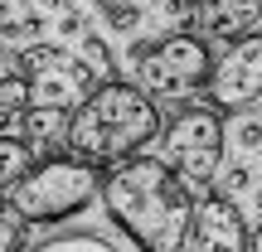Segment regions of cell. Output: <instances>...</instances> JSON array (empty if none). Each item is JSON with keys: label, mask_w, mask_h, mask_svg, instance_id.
<instances>
[{"label": "cell", "mask_w": 262, "mask_h": 252, "mask_svg": "<svg viewBox=\"0 0 262 252\" xmlns=\"http://www.w3.org/2000/svg\"><path fill=\"white\" fill-rule=\"evenodd\" d=\"M97 199H102L112 228L136 252H185L194 199H189V185L160 155H131L122 165L102 170Z\"/></svg>", "instance_id": "1"}, {"label": "cell", "mask_w": 262, "mask_h": 252, "mask_svg": "<svg viewBox=\"0 0 262 252\" xmlns=\"http://www.w3.org/2000/svg\"><path fill=\"white\" fill-rule=\"evenodd\" d=\"M160 136V107L131 83H102L68 117V150L97 170L131 160L146 141Z\"/></svg>", "instance_id": "2"}, {"label": "cell", "mask_w": 262, "mask_h": 252, "mask_svg": "<svg viewBox=\"0 0 262 252\" xmlns=\"http://www.w3.org/2000/svg\"><path fill=\"white\" fill-rule=\"evenodd\" d=\"M97 189H102L97 165H88L78 155H54V160H39L5 199L19 223H63L93 204Z\"/></svg>", "instance_id": "3"}, {"label": "cell", "mask_w": 262, "mask_h": 252, "mask_svg": "<svg viewBox=\"0 0 262 252\" xmlns=\"http://www.w3.org/2000/svg\"><path fill=\"white\" fill-rule=\"evenodd\" d=\"M131 63H136L141 93L150 102L156 97L160 102H189V97L209 93V73H214L204 34H189V29H175L165 39H136Z\"/></svg>", "instance_id": "4"}, {"label": "cell", "mask_w": 262, "mask_h": 252, "mask_svg": "<svg viewBox=\"0 0 262 252\" xmlns=\"http://www.w3.org/2000/svg\"><path fill=\"white\" fill-rule=\"evenodd\" d=\"M19 73L29 83V107H49V112H78L97 93V73L58 44H29L19 54Z\"/></svg>", "instance_id": "5"}, {"label": "cell", "mask_w": 262, "mask_h": 252, "mask_svg": "<svg viewBox=\"0 0 262 252\" xmlns=\"http://www.w3.org/2000/svg\"><path fill=\"white\" fill-rule=\"evenodd\" d=\"M160 160L185 185H209L219 175V160H224V117L209 102L185 107L160 136Z\"/></svg>", "instance_id": "6"}, {"label": "cell", "mask_w": 262, "mask_h": 252, "mask_svg": "<svg viewBox=\"0 0 262 252\" xmlns=\"http://www.w3.org/2000/svg\"><path fill=\"white\" fill-rule=\"evenodd\" d=\"M262 97V34H243L224 49L209 73V107L214 112H243Z\"/></svg>", "instance_id": "7"}, {"label": "cell", "mask_w": 262, "mask_h": 252, "mask_svg": "<svg viewBox=\"0 0 262 252\" xmlns=\"http://www.w3.org/2000/svg\"><path fill=\"white\" fill-rule=\"evenodd\" d=\"M248 218L233 199L209 194L194 204V223H189V252H248Z\"/></svg>", "instance_id": "8"}, {"label": "cell", "mask_w": 262, "mask_h": 252, "mask_svg": "<svg viewBox=\"0 0 262 252\" xmlns=\"http://www.w3.org/2000/svg\"><path fill=\"white\" fill-rule=\"evenodd\" d=\"M262 19V0H199L194 25L204 39H243Z\"/></svg>", "instance_id": "9"}, {"label": "cell", "mask_w": 262, "mask_h": 252, "mask_svg": "<svg viewBox=\"0 0 262 252\" xmlns=\"http://www.w3.org/2000/svg\"><path fill=\"white\" fill-rule=\"evenodd\" d=\"M34 170V146L25 136H0V189H15Z\"/></svg>", "instance_id": "10"}, {"label": "cell", "mask_w": 262, "mask_h": 252, "mask_svg": "<svg viewBox=\"0 0 262 252\" xmlns=\"http://www.w3.org/2000/svg\"><path fill=\"white\" fill-rule=\"evenodd\" d=\"M29 112V83L25 73H10V68H0V136H5V126H15L19 117Z\"/></svg>", "instance_id": "11"}, {"label": "cell", "mask_w": 262, "mask_h": 252, "mask_svg": "<svg viewBox=\"0 0 262 252\" xmlns=\"http://www.w3.org/2000/svg\"><path fill=\"white\" fill-rule=\"evenodd\" d=\"M19 126H25V141H29V146H54L58 136L68 141L63 112H49V107H29V112L19 117Z\"/></svg>", "instance_id": "12"}, {"label": "cell", "mask_w": 262, "mask_h": 252, "mask_svg": "<svg viewBox=\"0 0 262 252\" xmlns=\"http://www.w3.org/2000/svg\"><path fill=\"white\" fill-rule=\"evenodd\" d=\"M29 252H122V247H112L97 233H58V238H49V243H39Z\"/></svg>", "instance_id": "13"}, {"label": "cell", "mask_w": 262, "mask_h": 252, "mask_svg": "<svg viewBox=\"0 0 262 252\" xmlns=\"http://www.w3.org/2000/svg\"><path fill=\"white\" fill-rule=\"evenodd\" d=\"M83 63L93 68V73L112 78V54H107V44H102L97 34H83Z\"/></svg>", "instance_id": "14"}, {"label": "cell", "mask_w": 262, "mask_h": 252, "mask_svg": "<svg viewBox=\"0 0 262 252\" xmlns=\"http://www.w3.org/2000/svg\"><path fill=\"white\" fill-rule=\"evenodd\" d=\"M25 228L29 223H19L15 214H0V252H25Z\"/></svg>", "instance_id": "15"}, {"label": "cell", "mask_w": 262, "mask_h": 252, "mask_svg": "<svg viewBox=\"0 0 262 252\" xmlns=\"http://www.w3.org/2000/svg\"><path fill=\"white\" fill-rule=\"evenodd\" d=\"M102 15H107V25H112V29H136L141 25V5H131V0H117V5L102 10Z\"/></svg>", "instance_id": "16"}, {"label": "cell", "mask_w": 262, "mask_h": 252, "mask_svg": "<svg viewBox=\"0 0 262 252\" xmlns=\"http://www.w3.org/2000/svg\"><path fill=\"white\" fill-rule=\"evenodd\" d=\"M233 141H238L243 150H257V146H262V122H257V117H243V122L233 126Z\"/></svg>", "instance_id": "17"}, {"label": "cell", "mask_w": 262, "mask_h": 252, "mask_svg": "<svg viewBox=\"0 0 262 252\" xmlns=\"http://www.w3.org/2000/svg\"><path fill=\"white\" fill-rule=\"evenodd\" d=\"M248 185H253V175H248L243 165H233V170H224V199H228V194H243Z\"/></svg>", "instance_id": "18"}, {"label": "cell", "mask_w": 262, "mask_h": 252, "mask_svg": "<svg viewBox=\"0 0 262 252\" xmlns=\"http://www.w3.org/2000/svg\"><path fill=\"white\" fill-rule=\"evenodd\" d=\"M248 252H262V223L253 228V233H248Z\"/></svg>", "instance_id": "19"}, {"label": "cell", "mask_w": 262, "mask_h": 252, "mask_svg": "<svg viewBox=\"0 0 262 252\" xmlns=\"http://www.w3.org/2000/svg\"><path fill=\"white\" fill-rule=\"evenodd\" d=\"M39 5H44V10H58V5H63V0H39Z\"/></svg>", "instance_id": "20"}, {"label": "cell", "mask_w": 262, "mask_h": 252, "mask_svg": "<svg viewBox=\"0 0 262 252\" xmlns=\"http://www.w3.org/2000/svg\"><path fill=\"white\" fill-rule=\"evenodd\" d=\"M0 68H5V49H0Z\"/></svg>", "instance_id": "21"}]
</instances>
